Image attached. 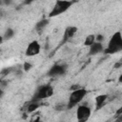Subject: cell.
<instances>
[{
    "instance_id": "3957f363",
    "label": "cell",
    "mask_w": 122,
    "mask_h": 122,
    "mask_svg": "<svg viewBox=\"0 0 122 122\" xmlns=\"http://www.w3.org/2000/svg\"><path fill=\"white\" fill-rule=\"evenodd\" d=\"M86 94H87V91L83 88H78L76 90H73L71 93L70 94L69 101L67 104V109L71 110L76 105H78L83 100V98L86 96Z\"/></svg>"
},
{
    "instance_id": "7402d4cb",
    "label": "cell",
    "mask_w": 122,
    "mask_h": 122,
    "mask_svg": "<svg viewBox=\"0 0 122 122\" xmlns=\"http://www.w3.org/2000/svg\"><path fill=\"white\" fill-rule=\"evenodd\" d=\"M121 112H122V108H120L117 112H116V114H118V115H120L121 114Z\"/></svg>"
},
{
    "instance_id": "30bf717a",
    "label": "cell",
    "mask_w": 122,
    "mask_h": 122,
    "mask_svg": "<svg viewBox=\"0 0 122 122\" xmlns=\"http://www.w3.org/2000/svg\"><path fill=\"white\" fill-rule=\"evenodd\" d=\"M107 99H108V95L107 94H99V95H97L95 97V107H96V110L101 109L104 106V104L107 101Z\"/></svg>"
},
{
    "instance_id": "5b68a950",
    "label": "cell",
    "mask_w": 122,
    "mask_h": 122,
    "mask_svg": "<svg viewBox=\"0 0 122 122\" xmlns=\"http://www.w3.org/2000/svg\"><path fill=\"white\" fill-rule=\"evenodd\" d=\"M91 116V108L86 104L79 105L76 109V118L79 122H84L89 119Z\"/></svg>"
},
{
    "instance_id": "603a6c76",
    "label": "cell",
    "mask_w": 122,
    "mask_h": 122,
    "mask_svg": "<svg viewBox=\"0 0 122 122\" xmlns=\"http://www.w3.org/2000/svg\"><path fill=\"white\" fill-rule=\"evenodd\" d=\"M3 42H4V38H3V35H1V34H0V45H1Z\"/></svg>"
},
{
    "instance_id": "9a60e30c",
    "label": "cell",
    "mask_w": 122,
    "mask_h": 122,
    "mask_svg": "<svg viewBox=\"0 0 122 122\" xmlns=\"http://www.w3.org/2000/svg\"><path fill=\"white\" fill-rule=\"evenodd\" d=\"M67 109V105H65L64 103H59L57 105H55L54 107V110L57 111V112H61V111H64Z\"/></svg>"
},
{
    "instance_id": "d4e9b609",
    "label": "cell",
    "mask_w": 122,
    "mask_h": 122,
    "mask_svg": "<svg viewBox=\"0 0 122 122\" xmlns=\"http://www.w3.org/2000/svg\"><path fill=\"white\" fill-rule=\"evenodd\" d=\"M2 5H4V2H3V0H0V6H2Z\"/></svg>"
},
{
    "instance_id": "9c48e42d",
    "label": "cell",
    "mask_w": 122,
    "mask_h": 122,
    "mask_svg": "<svg viewBox=\"0 0 122 122\" xmlns=\"http://www.w3.org/2000/svg\"><path fill=\"white\" fill-rule=\"evenodd\" d=\"M104 51L103 45L101 42H97L94 41L91 46H90V50H89V54L90 55H95L97 53H100Z\"/></svg>"
},
{
    "instance_id": "7c38bea8",
    "label": "cell",
    "mask_w": 122,
    "mask_h": 122,
    "mask_svg": "<svg viewBox=\"0 0 122 122\" xmlns=\"http://www.w3.org/2000/svg\"><path fill=\"white\" fill-rule=\"evenodd\" d=\"M49 24V19L48 18H45V19H42L40 21H38L35 25V30L37 31H42V30Z\"/></svg>"
},
{
    "instance_id": "484cf974",
    "label": "cell",
    "mask_w": 122,
    "mask_h": 122,
    "mask_svg": "<svg viewBox=\"0 0 122 122\" xmlns=\"http://www.w3.org/2000/svg\"><path fill=\"white\" fill-rule=\"evenodd\" d=\"M0 52H1V50H0Z\"/></svg>"
},
{
    "instance_id": "52a82bcc",
    "label": "cell",
    "mask_w": 122,
    "mask_h": 122,
    "mask_svg": "<svg viewBox=\"0 0 122 122\" xmlns=\"http://www.w3.org/2000/svg\"><path fill=\"white\" fill-rule=\"evenodd\" d=\"M41 51V46L40 44L38 43V41L36 40H33L31 41L30 43H29V45L27 46V49H26V55L29 56V57H31V56H35L37 55Z\"/></svg>"
},
{
    "instance_id": "5bb4252c",
    "label": "cell",
    "mask_w": 122,
    "mask_h": 122,
    "mask_svg": "<svg viewBox=\"0 0 122 122\" xmlns=\"http://www.w3.org/2000/svg\"><path fill=\"white\" fill-rule=\"evenodd\" d=\"M94 41H95V35H94V34H89V35L85 38L84 45H85V46L90 47V46H91Z\"/></svg>"
},
{
    "instance_id": "7a4b0ae2",
    "label": "cell",
    "mask_w": 122,
    "mask_h": 122,
    "mask_svg": "<svg viewBox=\"0 0 122 122\" xmlns=\"http://www.w3.org/2000/svg\"><path fill=\"white\" fill-rule=\"evenodd\" d=\"M75 1L71 0H56L51 10L49 13V17H54L66 12Z\"/></svg>"
},
{
    "instance_id": "cb8c5ba5",
    "label": "cell",
    "mask_w": 122,
    "mask_h": 122,
    "mask_svg": "<svg viewBox=\"0 0 122 122\" xmlns=\"http://www.w3.org/2000/svg\"><path fill=\"white\" fill-rule=\"evenodd\" d=\"M3 94H4V92H3V90L0 88V98L3 96Z\"/></svg>"
},
{
    "instance_id": "8fae6325",
    "label": "cell",
    "mask_w": 122,
    "mask_h": 122,
    "mask_svg": "<svg viewBox=\"0 0 122 122\" xmlns=\"http://www.w3.org/2000/svg\"><path fill=\"white\" fill-rule=\"evenodd\" d=\"M39 106L40 105H39L38 101H31L30 100L26 106V111H27V112H33L39 108Z\"/></svg>"
},
{
    "instance_id": "4fadbf2b",
    "label": "cell",
    "mask_w": 122,
    "mask_h": 122,
    "mask_svg": "<svg viewBox=\"0 0 122 122\" xmlns=\"http://www.w3.org/2000/svg\"><path fill=\"white\" fill-rule=\"evenodd\" d=\"M13 35H14V30L12 29L9 28V29L6 30V31L3 35V38H4V40H10V38L13 37Z\"/></svg>"
},
{
    "instance_id": "ba28073f",
    "label": "cell",
    "mask_w": 122,
    "mask_h": 122,
    "mask_svg": "<svg viewBox=\"0 0 122 122\" xmlns=\"http://www.w3.org/2000/svg\"><path fill=\"white\" fill-rule=\"evenodd\" d=\"M77 32V28L74 26H69L65 29L64 34H63V38H62V42L60 43V45L65 44L67 41H69L71 37H73V35Z\"/></svg>"
},
{
    "instance_id": "44dd1931",
    "label": "cell",
    "mask_w": 122,
    "mask_h": 122,
    "mask_svg": "<svg viewBox=\"0 0 122 122\" xmlns=\"http://www.w3.org/2000/svg\"><path fill=\"white\" fill-rule=\"evenodd\" d=\"M79 87L77 86V85H73V86H71V91H73V90H76V89H78Z\"/></svg>"
},
{
    "instance_id": "ffe728a7",
    "label": "cell",
    "mask_w": 122,
    "mask_h": 122,
    "mask_svg": "<svg viewBox=\"0 0 122 122\" xmlns=\"http://www.w3.org/2000/svg\"><path fill=\"white\" fill-rule=\"evenodd\" d=\"M121 66H122V62H117V63L114 64V69H118V68H120Z\"/></svg>"
},
{
    "instance_id": "e0dca14e",
    "label": "cell",
    "mask_w": 122,
    "mask_h": 122,
    "mask_svg": "<svg viewBox=\"0 0 122 122\" xmlns=\"http://www.w3.org/2000/svg\"><path fill=\"white\" fill-rule=\"evenodd\" d=\"M103 40H104V36H103L102 34H97V35H95V41L102 43Z\"/></svg>"
},
{
    "instance_id": "8992f818",
    "label": "cell",
    "mask_w": 122,
    "mask_h": 122,
    "mask_svg": "<svg viewBox=\"0 0 122 122\" xmlns=\"http://www.w3.org/2000/svg\"><path fill=\"white\" fill-rule=\"evenodd\" d=\"M67 71V65L66 64H54L52 67L50 68L47 74L51 77L61 76L64 75Z\"/></svg>"
},
{
    "instance_id": "ac0fdd59",
    "label": "cell",
    "mask_w": 122,
    "mask_h": 122,
    "mask_svg": "<svg viewBox=\"0 0 122 122\" xmlns=\"http://www.w3.org/2000/svg\"><path fill=\"white\" fill-rule=\"evenodd\" d=\"M34 1H36V0H24V5H30Z\"/></svg>"
},
{
    "instance_id": "277c9868",
    "label": "cell",
    "mask_w": 122,
    "mask_h": 122,
    "mask_svg": "<svg viewBox=\"0 0 122 122\" xmlns=\"http://www.w3.org/2000/svg\"><path fill=\"white\" fill-rule=\"evenodd\" d=\"M53 94V88L51 85H42L40 86L36 92H34L32 98L30 99L31 101H41L43 99L49 98Z\"/></svg>"
},
{
    "instance_id": "2e32d148",
    "label": "cell",
    "mask_w": 122,
    "mask_h": 122,
    "mask_svg": "<svg viewBox=\"0 0 122 122\" xmlns=\"http://www.w3.org/2000/svg\"><path fill=\"white\" fill-rule=\"evenodd\" d=\"M31 68H32V65H31L30 63H29V62H24V64H23V71H29Z\"/></svg>"
},
{
    "instance_id": "d6986e66",
    "label": "cell",
    "mask_w": 122,
    "mask_h": 122,
    "mask_svg": "<svg viewBox=\"0 0 122 122\" xmlns=\"http://www.w3.org/2000/svg\"><path fill=\"white\" fill-rule=\"evenodd\" d=\"M3 2H4V5L10 6V5L12 3V0H3Z\"/></svg>"
},
{
    "instance_id": "6da1fadb",
    "label": "cell",
    "mask_w": 122,
    "mask_h": 122,
    "mask_svg": "<svg viewBox=\"0 0 122 122\" xmlns=\"http://www.w3.org/2000/svg\"><path fill=\"white\" fill-rule=\"evenodd\" d=\"M122 50V35L120 31H116L110 39L108 47L103 51L105 53L112 54L120 51Z\"/></svg>"
}]
</instances>
